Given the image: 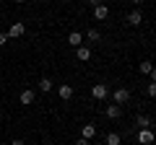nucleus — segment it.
<instances>
[{
  "mask_svg": "<svg viewBox=\"0 0 156 145\" xmlns=\"http://www.w3.org/2000/svg\"><path fill=\"white\" fill-rule=\"evenodd\" d=\"M23 34H26V26H23L21 21L13 23V26L8 29V36H11V39H18V36H23Z\"/></svg>",
  "mask_w": 156,
  "mask_h": 145,
  "instance_id": "39448f33",
  "label": "nucleus"
},
{
  "mask_svg": "<svg viewBox=\"0 0 156 145\" xmlns=\"http://www.w3.org/2000/svg\"><path fill=\"white\" fill-rule=\"evenodd\" d=\"M76 57H78V60H81V62H86V60H91V47H86V44H81V47H78V49H76Z\"/></svg>",
  "mask_w": 156,
  "mask_h": 145,
  "instance_id": "9d476101",
  "label": "nucleus"
},
{
  "mask_svg": "<svg viewBox=\"0 0 156 145\" xmlns=\"http://www.w3.org/2000/svg\"><path fill=\"white\" fill-rule=\"evenodd\" d=\"M0 145H5V143H0Z\"/></svg>",
  "mask_w": 156,
  "mask_h": 145,
  "instance_id": "a878e982",
  "label": "nucleus"
},
{
  "mask_svg": "<svg viewBox=\"0 0 156 145\" xmlns=\"http://www.w3.org/2000/svg\"><path fill=\"white\" fill-rule=\"evenodd\" d=\"M138 70L143 72V75H151V70H154V62H151V60H143V62L138 65Z\"/></svg>",
  "mask_w": 156,
  "mask_h": 145,
  "instance_id": "f3484780",
  "label": "nucleus"
},
{
  "mask_svg": "<svg viewBox=\"0 0 156 145\" xmlns=\"http://www.w3.org/2000/svg\"><path fill=\"white\" fill-rule=\"evenodd\" d=\"M57 96L60 99H73V86H68V83H62V86H57Z\"/></svg>",
  "mask_w": 156,
  "mask_h": 145,
  "instance_id": "9b49d317",
  "label": "nucleus"
},
{
  "mask_svg": "<svg viewBox=\"0 0 156 145\" xmlns=\"http://www.w3.org/2000/svg\"><path fill=\"white\" fill-rule=\"evenodd\" d=\"M89 5H91V8H96V5H101V0H89Z\"/></svg>",
  "mask_w": 156,
  "mask_h": 145,
  "instance_id": "4be33fe9",
  "label": "nucleus"
},
{
  "mask_svg": "<svg viewBox=\"0 0 156 145\" xmlns=\"http://www.w3.org/2000/svg\"><path fill=\"white\" fill-rule=\"evenodd\" d=\"M83 39H86V42H99V39H101V34L96 31V29H89V31L83 34Z\"/></svg>",
  "mask_w": 156,
  "mask_h": 145,
  "instance_id": "dca6fc26",
  "label": "nucleus"
},
{
  "mask_svg": "<svg viewBox=\"0 0 156 145\" xmlns=\"http://www.w3.org/2000/svg\"><path fill=\"white\" fill-rule=\"evenodd\" d=\"M8 145H26V143H23L21 137H16V140H13V143H8Z\"/></svg>",
  "mask_w": 156,
  "mask_h": 145,
  "instance_id": "412c9836",
  "label": "nucleus"
},
{
  "mask_svg": "<svg viewBox=\"0 0 156 145\" xmlns=\"http://www.w3.org/2000/svg\"><path fill=\"white\" fill-rule=\"evenodd\" d=\"M8 42H11V36H8V34H0V47H5Z\"/></svg>",
  "mask_w": 156,
  "mask_h": 145,
  "instance_id": "6ab92c4d",
  "label": "nucleus"
},
{
  "mask_svg": "<svg viewBox=\"0 0 156 145\" xmlns=\"http://www.w3.org/2000/svg\"><path fill=\"white\" fill-rule=\"evenodd\" d=\"M13 3H18V5H23V3H26V0H13Z\"/></svg>",
  "mask_w": 156,
  "mask_h": 145,
  "instance_id": "393cba45",
  "label": "nucleus"
},
{
  "mask_svg": "<svg viewBox=\"0 0 156 145\" xmlns=\"http://www.w3.org/2000/svg\"><path fill=\"white\" fill-rule=\"evenodd\" d=\"M94 18H96V21L109 18V5H104V3H101V5H96V8H94Z\"/></svg>",
  "mask_w": 156,
  "mask_h": 145,
  "instance_id": "0eeeda50",
  "label": "nucleus"
},
{
  "mask_svg": "<svg viewBox=\"0 0 156 145\" xmlns=\"http://www.w3.org/2000/svg\"><path fill=\"white\" fill-rule=\"evenodd\" d=\"M81 137H86V140L96 137V124H83L81 127Z\"/></svg>",
  "mask_w": 156,
  "mask_h": 145,
  "instance_id": "f8f14e48",
  "label": "nucleus"
},
{
  "mask_svg": "<svg viewBox=\"0 0 156 145\" xmlns=\"http://www.w3.org/2000/svg\"><path fill=\"white\" fill-rule=\"evenodd\" d=\"M104 143L107 145H120V143H122V137H120L117 132H107L104 135Z\"/></svg>",
  "mask_w": 156,
  "mask_h": 145,
  "instance_id": "ddd939ff",
  "label": "nucleus"
},
{
  "mask_svg": "<svg viewBox=\"0 0 156 145\" xmlns=\"http://www.w3.org/2000/svg\"><path fill=\"white\" fill-rule=\"evenodd\" d=\"M156 135H154V127H146V130H138V143L140 145H154Z\"/></svg>",
  "mask_w": 156,
  "mask_h": 145,
  "instance_id": "f03ea898",
  "label": "nucleus"
},
{
  "mask_svg": "<svg viewBox=\"0 0 156 145\" xmlns=\"http://www.w3.org/2000/svg\"><path fill=\"white\" fill-rule=\"evenodd\" d=\"M91 96H94L96 101L109 99V86H107V83H94V88H91Z\"/></svg>",
  "mask_w": 156,
  "mask_h": 145,
  "instance_id": "f257e3e1",
  "label": "nucleus"
},
{
  "mask_svg": "<svg viewBox=\"0 0 156 145\" xmlns=\"http://www.w3.org/2000/svg\"><path fill=\"white\" fill-rule=\"evenodd\" d=\"M135 124H138V130H146V127H151L154 122H151L146 114H138V117H135Z\"/></svg>",
  "mask_w": 156,
  "mask_h": 145,
  "instance_id": "4468645a",
  "label": "nucleus"
},
{
  "mask_svg": "<svg viewBox=\"0 0 156 145\" xmlns=\"http://www.w3.org/2000/svg\"><path fill=\"white\" fill-rule=\"evenodd\" d=\"M76 145H91V140H86V137H78V140H76Z\"/></svg>",
  "mask_w": 156,
  "mask_h": 145,
  "instance_id": "aec40b11",
  "label": "nucleus"
},
{
  "mask_svg": "<svg viewBox=\"0 0 156 145\" xmlns=\"http://www.w3.org/2000/svg\"><path fill=\"white\" fill-rule=\"evenodd\" d=\"M68 44L78 49V47L83 44V34H81V31H70V34H68Z\"/></svg>",
  "mask_w": 156,
  "mask_h": 145,
  "instance_id": "423d86ee",
  "label": "nucleus"
},
{
  "mask_svg": "<svg viewBox=\"0 0 156 145\" xmlns=\"http://www.w3.org/2000/svg\"><path fill=\"white\" fill-rule=\"evenodd\" d=\"M125 21H128L130 26H140V23H143V13H140V11H130Z\"/></svg>",
  "mask_w": 156,
  "mask_h": 145,
  "instance_id": "6e6552de",
  "label": "nucleus"
},
{
  "mask_svg": "<svg viewBox=\"0 0 156 145\" xmlns=\"http://www.w3.org/2000/svg\"><path fill=\"white\" fill-rule=\"evenodd\" d=\"M104 114H107L109 119H120V117H122V106H117V104H109Z\"/></svg>",
  "mask_w": 156,
  "mask_h": 145,
  "instance_id": "1a4fd4ad",
  "label": "nucleus"
},
{
  "mask_svg": "<svg viewBox=\"0 0 156 145\" xmlns=\"http://www.w3.org/2000/svg\"><path fill=\"white\" fill-rule=\"evenodd\" d=\"M146 93H148L151 99H156V83H148V86H146Z\"/></svg>",
  "mask_w": 156,
  "mask_h": 145,
  "instance_id": "a211bd4d",
  "label": "nucleus"
},
{
  "mask_svg": "<svg viewBox=\"0 0 156 145\" xmlns=\"http://www.w3.org/2000/svg\"><path fill=\"white\" fill-rule=\"evenodd\" d=\"M42 145H47V143H42Z\"/></svg>",
  "mask_w": 156,
  "mask_h": 145,
  "instance_id": "bb28decb",
  "label": "nucleus"
},
{
  "mask_svg": "<svg viewBox=\"0 0 156 145\" xmlns=\"http://www.w3.org/2000/svg\"><path fill=\"white\" fill-rule=\"evenodd\" d=\"M130 3H133V5H140V3H143V0H130Z\"/></svg>",
  "mask_w": 156,
  "mask_h": 145,
  "instance_id": "b1692460",
  "label": "nucleus"
},
{
  "mask_svg": "<svg viewBox=\"0 0 156 145\" xmlns=\"http://www.w3.org/2000/svg\"><path fill=\"white\" fill-rule=\"evenodd\" d=\"M151 83H156V65H154V70H151Z\"/></svg>",
  "mask_w": 156,
  "mask_h": 145,
  "instance_id": "5701e85b",
  "label": "nucleus"
},
{
  "mask_svg": "<svg viewBox=\"0 0 156 145\" xmlns=\"http://www.w3.org/2000/svg\"><path fill=\"white\" fill-rule=\"evenodd\" d=\"M52 88H55V83H52L50 78H42V80H39V91H42V93H50Z\"/></svg>",
  "mask_w": 156,
  "mask_h": 145,
  "instance_id": "2eb2a0df",
  "label": "nucleus"
},
{
  "mask_svg": "<svg viewBox=\"0 0 156 145\" xmlns=\"http://www.w3.org/2000/svg\"><path fill=\"white\" fill-rule=\"evenodd\" d=\"M112 101H115L117 106H122V104H128V101H130V91H128V88H117L115 93H112Z\"/></svg>",
  "mask_w": 156,
  "mask_h": 145,
  "instance_id": "7ed1b4c3",
  "label": "nucleus"
},
{
  "mask_svg": "<svg viewBox=\"0 0 156 145\" xmlns=\"http://www.w3.org/2000/svg\"><path fill=\"white\" fill-rule=\"evenodd\" d=\"M34 99H37V91H31V88H23L21 93H18V101H21L23 106H29V104H34Z\"/></svg>",
  "mask_w": 156,
  "mask_h": 145,
  "instance_id": "20e7f679",
  "label": "nucleus"
}]
</instances>
